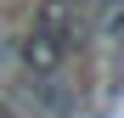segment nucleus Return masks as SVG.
I'll return each instance as SVG.
<instances>
[{
    "label": "nucleus",
    "mask_w": 124,
    "mask_h": 118,
    "mask_svg": "<svg viewBox=\"0 0 124 118\" xmlns=\"http://www.w3.org/2000/svg\"><path fill=\"white\" fill-rule=\"evenodd\" d=\"M62 56H68V11H62V6H45L39 23H34V34L23 39V68L34 79H51L62 68Z\"/></svg>",
    "instance_id": "1"
}]
</instances>
